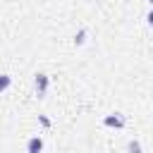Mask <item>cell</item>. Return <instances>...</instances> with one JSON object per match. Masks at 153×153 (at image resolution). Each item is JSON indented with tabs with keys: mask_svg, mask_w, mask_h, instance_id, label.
Wrapping results in <instances>:
<instances>
[{
	"mask_svg": "<svg viewBox=\"0 0 153 153\" xmlns=\"http://www.w3.org/2000/svg\"><path fill=\"white\" fill-rule=\"evenodd\" d=\"M33 86H36V93H38V98H41V96H45V91H48V74H36V79H33Z\"/></svg>",
	"mask_w": 153,
	"mask_h": 153,
	"instance_id": "1",
	"label": "cell"
},
{
	"mask_svg": "<svg viewBox=\"0 0 153 153\" xmlns=\"http://www.w3.org/2000/svg\"><path fill=\"white\" fill-rule=\"evenodd\" d=\"M105 127H115V129H122V127H124V117H122L120 112H115V115H108V117H105Z\"/></svg>",
	"mask_w": 153,
	"mask_h": 153,
	"instance_id": "2",
	"label": "cell"
},
{
	"mask_svg": "<svg viewBox=\"0 0 153 153\" xmlns=\"http://www.w3.org/2000/svg\"><path fill=\"white\" fill-rule=\"evenodd\" d=\"M43 151V139L41 136H31L26 143V153H41Z\"/></svg>",
	"mask_w": 153,
	"mask_h": 153,
	"instance_id": "3",
	"label": "cell"
},
{
	"mask_svg": "<svg viewBox=\"0 0 153 153\" xmlns=\"http://www.w3.org/2000/svg\"><path fill=\"white\" fill-rule=\"evenodd\" d=\"M10 84H12V76H10V74H0V93H2V91H7V88H10Z\"/></svg>",
	"mask_w": 153,
	"mask_h": 153,
	"instance_id": "4",
	"label": "cell"
},
{
	"mask_svg": "<svg viewBox=\"0 0 153 153\" xmlns=\"http://www.w3.org/2000/svg\"><path fill=\"white\" fill-rule=\"evenodd\" d=\"M129 153H141V146H139V141H129Z\"/></svg>",
	"mask_w": 153,
	"mask_h": 153,
	"instance_id": "5",
	"label": "cell"
},
{
	"mask_svg": "<svg viewBox=\"0 0 153 153\" xmlns=\"http://www.w3.org/2000/svg\"><path fill=\"white\" fill-rule=\"evenodd\" d=\"M146 22H148V24L153 26V7H151V12H148V17H146Z\"/></svg>",
	"mask_w": 153,
	"mask_h": 153,
	"instance_id": "6",
	"label": "cell"
},
{
	"mask_svg": "<svg viewBox=\"0 0 153 153\" xmlns=\"http://www.w3.org/2000/svg\"><path fill=\"white\" fill-rule=\"evenodd\" d=\"M148 2H151V5H153V0H148Z\"/></svg>",
	"mask_w": 153,
	"mask_h": 153,
	"instance_id": "7",
	"label": "cell"
}]
</instances>
